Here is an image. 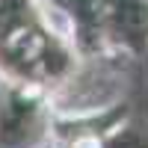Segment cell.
<instances>
[{
  "instance_id": "1",
  "label": "cell",
  "mask_w": 148,
  "mask_h": 148,
  "mask_svg": "<svg viewBox=\"0 0 148 148\" xmlns=\"http://www.w3.org/2000/svg\"><path fill=\"white\" fill-rule=\"evenodd\" d=\"M74 148H101V145H98V139H92V136H83V139L74 142Z\"/></svg>"
}]
</instances>
